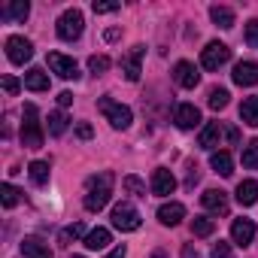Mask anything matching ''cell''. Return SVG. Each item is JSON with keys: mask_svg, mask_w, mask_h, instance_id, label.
Instances as JSON below:
<instances>
[{"mask_svg": "<svg viewBox=\"0 0 258 258\" xmlns=\"http://www.w3.org/2000/svg\"><path fill=\"white\" fill-rule=\"evenodd\" d=\"M64 131H67V115H64L61 109L49 112V134H52V137H61Z\"/></svg>", "mask_w": 258, "mask_h": 258, "instance_id": "obj_28", "label": "cell"}, {"mask_svg": "<svg viewBox=\"0 0 258 258\" xmlns=\"http://www.w3.org/2000/svg\"><path fill=\"white\" fill-rule=\"evenodd\" d=\"M82 28H85V19H82V13L79 10H64L61 13V19H58V37L64 40V43H73V40H79L82 37Z\"/></svg>", "mask_w": 258, "mask_h": 258, "instance_id": "obj_4", "label": "cell"}, {"mask_svg": "<svg viewBox=\"0 0 258 258\" xmlns=\"http://www.w3.org/2000/svg\"><path fill=\"white\" fill-rule=\"evenodd\" d=\"M28 13H31V4H28V0H13L10 7L0 10V16L10 19V22H25V19H28Z\"/></svg>", "mask_w": 258, "mask_h": 258, "instance_id": "obj_23", "label": "cell"}, {"mask_svg": "<svg viewBox=\"0 0 258 258\" xmlns=\"http://www.w3.org/2000/svg\"><path fill=\"white\" fill-rule=\"evenodd\" d=\"M198 179H201V173H198V167H191V170H188V185H195Z\"/></svg>", "mask_w": 258, "mask_h": 258, "instance_id": "obj_42", "label": "cell"}, {"mask_svg": "<svg viewBox=\"0 0 258 258\" xmlns=\"http://www.w3.org/2000/svg\"><path fill=\"white\" fill-rule=\"evenodd\" d=\"M210 19L219 25V28H234V10L231 7H210Z\"/></svg>", "mask_w": 258, "mask_h": 258, "instance_id": "obj_25", "label": "cell"}, {"mask_svg": "<svg viewBox=\"0 0 258 258\" xmlns=\"http://www.w3.org/2000/svg\"><path fill=\"white\" fill-rule=\"evenodd\" d=\"M0 85H4L7 94H19V88H22V82L16 76H4V79H0Z\"/></svg>", "mask_w": 258, "mask_h": 258, "instance_id": "obj_37", "label": "cell"}, {"mask_svg": "<svg viewBox=\"0 0 258 258\" xmlns=\"http://www.w3.org/2000/svg\"><path fill=\"white\" fill-rule=\"evenodd\" d=\"M109 246V228H94L85 234V249L97 252V249H106Z\"/></svg>", "mask_w": 258, "mask_h": 258, "instance_id": "obj_24", "label": "cell"}, {"mask_svg": "<svg viewBox=\"0 0 258 258\" xmlns=\"http://www.w3.org/2000/svg\"><path fill=\"white\" fill-rule=\"evenodd\" d=\"M28 173H31V182L34 185H46L49 182V164L46 161H31L28 164Z\"/></svg>", "mask_w": 258, "mask_h": 258, "instance_id": "obj_27", "label": "cell"}, {"mask_svg": "<svg viewBox=\"0 0 258 258\" xmlns=\"http://www.w3.org/2000/svg\"><path fill=\"white\" fill-rule=\"evenodd\" d=\"M124 255H127V249H124V246H115V249H112L106 258H124Z\"/></svg>", "mask_w": 258, "mask_h": 258, "instance_id": "obj_41", "label": "cell"}, {"mask_svg": "<svg viewBox=\"0 0 258 258\" xmlns=\"http://www.w3.org/2000/svg\"><path fill=\"white\" fill-rule=\"evenodd\" d=\"M73 258H85V255H73Z\"/></svg>", "mask_w": 258, "mask_h": 258, "instance_id": "obj_45", "label": "cell"}, {"mask_svg": "<svg viewBox=\"0 0 258 258\" xmlns=\"http://www.w3.org/2000/svg\"><path fill=\"white\" fill-rule=\"evenodd\" d=\"M246 43H249L252 49H258V19L246 22Z\"/></svg>", "mask_w": 258, "mask_h": 258, "instance_id": "obj_35", "label": "cell"}, {"mask_svg": "<svg viewBox=\"0 0 258 258\" xmlns=\"http://www.w3.org/2000/svg\"><path fill=\"white\" fill-rule=\"evenodd\" d=\"M182 258H198V252H195L191 246H185V249H182Z\"/></svg>", "mask_w": 258, "mask_h": 258, "instance_id": "obj_43", "label": "cell"}, {"mask_svg": "<svg viewBox=\"0 0 258 258\" xmlns=\"http://www.w3.org/2000/svg\"><path fill=\"white\" fill-rule=\"evenodd\" d=\"M231 79L240 85V88H249V85H258V64L255 61H240L231 73Z\"/></svg>", "mask_w": 258, "mask_h": 258, "instance_id": "obj_15", "label": "cell"}, {"mask_svg": "<svg viewBox=\"0 0 258 258\" xmlns=\"http://www.w3.org/2000/svg\"><path fill=\"white\" fill-rule=\"evenodd\" d=\"M97 109L106 115V121L115 127V131H124V127L134 121V112H131V106L115 103L112 97H100V100H97Z\"/></svg>", "mask_w": 258, "mask_h": 258, "instance_id": "obj_3", "label": "cell"}, {"mask_svg": "<svg viewBox=\"0 0 258 258\" xmlns=\"http://www.w3.org/2000/svg\"><path fill=\"white\" fill-rule=\"evenodd\" d=\"M240 121L249 127H258V94H252L240 103Z\"/></svg>", "mask_w": 258, "mask_h": 258, "instance_id": "obj_22", "label": "cell"}, {"mask_svg": "<svg viewBox=\"0 0 258 258\" xmlns=\"http://www.w3.org/2000/svg\"><path fill=\"white\" fill-rule=\"evenodd\" d=\"M149 188H152V195H158V198H167V195H173V191H176V176H173L167 167H158V170L152 173V182H149Z\"/></svg>", "mask_w": 258, "mask_h": 258, "instance_id": "obj_11", "label": "cell"}, {"mask_svg": "<svg viewBox=\"0 0 258 258\" xmlns=\"http://www.w3.org/2000/svg\"><path fill=\"white\" fill-rule=\"evenodd\" d=\"M210 258H231V243H225V240H219V243L213 246V252H210Z\"/></svg>", "mask_w": 258, "mask_h": 258, "instance_id": "obj_36", "label": "cell"}, {"mask_svg": "<svg viewBox=\"0 0 258 258\" xmlns=\"http://www.w3.org/2000/svg\"><path fill=\"white\" fill-rule=\"evenodd\" d=\"M88 70H91L94 76L106 73V70H109V58H106V55H91V58H88Z\"/></svg>", "mask_w": 258, "mask_h": 258, "instance_id": "obj_33", "label": "cell"}, {"mask_svg": "<svg viewBox=\"0 0 258 258\" xmlns=\"http://www.w3.org/2000/svg\"><path fill=\"white\" fill-rule=\"evenodd\" d=\"M216 231V219H210V216H195L191 219V234L195 237H210Z\"/></svg>", "mask_w": 258, "mask_h": 258, "instance_id": "obj_26", "label": "cell"}, {"mask_svg": "<svg viewBox=\"0 0 258 258\" xmlns=\"http://www.w3.org/2000/svg\"><path fill=\"white\" fill-rule=\"evenodd\" d=\"M106 40H109V43H112V40H118V31H115V28H109V31H106Z\"/></svg>", "mask_w": 258, "mask_h": 258, "instance_id": "obj_44", "label": "cell"}, {"mask_svg": "<svg viewBox=\"0 0 258 258\" xmlns=\"http://www.w3.org/2000/svg\"><path fill=\"white\" fill-rule=\"evenodd\" d=\"M201 204H204V210L213 213V216H228V195H225L222 188H207V191L201 195Z\"/></svg>", "mask_w": 258, "mask_h": 258, "instance_id": "obj_12", "label": "cell"}, {"mask_svg": "<svg viewBox=\"0 0 258 258\" xmlns=\"http://www.w3.org/2000/svg\"><path fill=\"white\" fill-rule=\"evenodd\" d=\"M243 167L246 170H258V140H249L243 146Z\"/></svg>", "mask_w": 258, "mask_h": 258, "instance_id": "obj_29", "label": "cell"}, {"mask_svg": "<svg viewBox=\"0 0 258 258\" xmlns=\"http://www.w3.org/2000/svg\"><path fill=\"white\" fill-rule=\"evenodd\" d=\"M109 219H112V228H118V231H137L140 222H143L140 213H137V207H134V204H127V201L115 204L112 213H109Z\"/></svg>", "mask_w": 258, "mask_h": 258, "instance_id": "obj_5", "label": "cell"}, {"mask_svg": "<svg viewBox=\"0 0 258 258\" xmlns=\"http://www.w3.org/2000/svg\"><path fill=\"white\" fill-rule=\"evenodd\" d=\"M0 198H4V207H7V210H13V207L19 204V191H16V185L4 182V185H0Z\"/></svg>", "mask_w": 258, "mask_h": 258, "instance_id": "obj_32", "label": "cell"}, {"mask_svg": "<svg viewBox=\"0 0 258 258\" xmlns=\"http://www.w3.org/2000/svg\"><path fill=\"white\" fill-rule=\"evenodd\" d=\"M228 61H231V49H228L225 43H219V40L207 43V49L201 52V64H204L207 70H219V67L228 64Z\"/></svg>", "mask_w": 258, "mask_h": 258, "instance_id": "obj_6", "label": "cell"}, {"mask_svg": "<svg viewBox=\"0 0 258 258\" xmlns=\"http://www.w3.org/2000/svg\"><path fill=\"white\" fill-rule=\"evenodd\" d=\"M228 88H213L210 91V97H207V103H210V109H225L228 106Z\"/></svg>", "mask_w": 258, "mask_h": 258, "instance_id": "obj_31", "label": "cell"}, {"mask_svg": "<svg viewBox=\"0 0 258 258\" xmlns=\"http://www.w3.org/2000/svg\"><path fill=\"white\" fill-rule=\"evenodd\" d=\"M234 198H237L240 207H252V204L258 201V182H255V179H243V182L237 185V195H234Z\"/></svg>", "mask_w": 258, "mask_h": 258, "instance_id": "obj_19", "label": "cell"}, {"mask_svg": "<svg viewBox=\"0 0 258 258\" xmlns=\"http://www.w3.org/2000/svg\"><path fill=\"white\" fill-rule=\"evenodd\" d=\"M173 121H176V127H182V131H191V127L201 124V109L195 103H179L176 112H173Z\"/></svg>", "mask_w": 258, "mask_h": 258, "instance_id": "obj_13", "label": "cell"}, {"mask_svg": "<svg viewBox=\"0 0 258 258\" xmlns=\"http://www.w3.org/2000/svg\"><path fill=\"white\" fill-rule=\"evenodd\" d=\"M231 240L237 246H249L255 240V222L252 219H234L231 222Z\"/></svg>", "mask_w": 258, "mask_h": 258, "instance_id": "obj_14", "label": "cell"}, {"mask_svg": "<svg viewBox=\"0 0 258 258\" xmlns=\"http://www.w3.org/2000/svg\"><path fill=\"white\" fill-rule=\"evenodd\" d=\"M143 55H146V46H134L127 55H121V73H124V79L127 82H137L140 79V61H143Z\"/></svg>", "mask_w": 258, "mask_h": 258, "instance_id": "obj_9", "label": "cell"}, {"mask_svg": "<svg viewBox=\"0 0 258 258\" xmlns=\"http://www.w3.org/2000/svg\"><path fill=\"white\" fill-rule=\"evenodd\" d=\"M82 234H85V225H82V222H73V225H67V228L61 231V237H58V240H61L64 246H70V243H73V240H79Z\"/></svg>", "mask_w": 258, "mask_h": 258, "instance_id": "obj_30", "label": "cell"}, {"mask_svg": "<svg viewBox=\"0 0 258 258\" xmlns=\"http://www.w3.org/2000/svg\"><path fill=\"white\" fill-rule=\"evenodd\" d=\"M70 103H73V94L70 91H61L58 94V106H70Z\"/></svg>", "mask_w": 258, "mask_h": 258, "instance_id": "obj_40", "label": "cell"}, {"mask_svg": "<svg viewBox=\"0 0 258 258\" xmlns=\"http://www.w3.org/2000/svg\"><path fill=\"white\" fill-rule=\"evenodd\" d=\"M210 167H213L219 176H231V173H234V158H231L225 149H219V152L210 155Z\"/></svg>", "mask_w": 258, "mask_h": 258, "instance_id": "obj_21", "label": "cell"}, {"mask_svg": "<svg viewBox=\"0 0 258 258\" xmlns=\"http://www.w3.org/2000/svg\"><path fill=\"white\" fill-rule=\"evenodd\" d=\"M115 10H118V4H94L97 16H106V13H115Z\"/></svg>", "mask_w": 258, "mask_h": 258, "instance_id": "obj_38", "label": "cell"}, {"mask_svg": "<svg viewBox=\"0 0 258 258\" xmlns=\"http://www.w3.org/2000/svg\"><path fill=\"white\" fill-rule=\"evenodd\" d=\"M22 143L28 149H40L43 146V124H40V112L34 103H25V112H22Z\"/></svg>", "mask_w": 258, "mask_h": 258, "instance_id": "obj_2", "label": "cell"}, {"mask_svg": "<svg viewBox=\"0 0 258 258\" xmlns=\"http://www.w3.org/2000/svg\"><path fill=\"white\" fill-rule=\"evenodd\" d=\"M22 255L25 258H52V249L40 237H25L22 240Z\"/></svg>", "mask_w": 258, "mask_h": 258, "instance_id": "obj_18", "label": "cell"}, {"mask_svg": "<svg viewBox=\"0 0 258 258\" xmlns=\"http://www.w3.org/2000/svg\"><path fill=\"white\" fill-rule=\"evenodd\" d=\"M124 191H131V195H137V198H146V185L137 179V176H124Z\"/></svg>", "mask_w": 258, "mask_h": 258, "instance_id": "obj_34", "label": "cell"}, {"mask_svg": "<svg viewBox=\"0 0 258 258\" xmlns=\"http://www.w3.org/2000/svg\"><path fill=\"white\" fill-rule=\"evenodd\" d=\"M91 134H94V131H91V124H85V121L76 127V137H79V140H91Z\"/></svg>", "mask_w": 258, "mask_h": 258, "instance_id": "obj_39", "label": "cell"}, {"mask_svg": "<svg viewBox=\"0 0 258 258\" xmlns=\"http://www.w3.org/2000/svg\"><path fill=\"white\" fill-rule=\"evenodd\" d=\"M46 64H49L52 73L61 76V79H79V67H76V61L67 58V55H61V52H49Z\"/></svg>", "mask_w": 258, "mask_h": 258, "instance_id": "obj_7", "label": "cell"}, {"mask_svg": "<svg viewBox=\"0 0 258 258\" xmlns=\"http://www.w3.org/2000/svg\"><path fill=\"white\" fill-rule=\"evenodd\" d=\"M7 58H10L13 64H28V61L34 58L31 40H25V37H10V40H7Z\"/></svg>", "mask_w": 258, "mask_h": 258, "instance_id": "obj_8", "label": "cell"}, {"mask_svg": "<svg viewBox=\"0 0 258 258\" xmlns=\"http://www.w3.org/2000/svg\"><path fill=\"white\" fill-rule=\"evenodd\" d=\"M222 137H228V127L222 121H210L201 131V149H216L222 146Z\"/></svg>", "mask_w": 258, "mask_h": 258, "instance_id": "obj_16", "label": "cell"}, {"mask_svg": "<svg viewBox=\"0 0 258 258\" xmlns=\"http://www.w3.org/2000/svg\"><path fill=\"white\" fill-rule=\"evenodd\" d=\"M112 182H115V176H112L109 170H103L100 176H91V179H88V188H85V198H82V204H85L88 213H100V210L109 204V198H112Z\"/></svg>", "mask_w": 258, "mask_h": 258, "instance_id": "obj_1", "label": "cell"}, {"mask_svg": "<svg viewBox=\"0 0 258 258\" xmlns=\"http://www.w3.org/2000/svg\"><path fill=\"white\" fill-rule=\"evenodd\" d=\"M173 82H176L179 88H198L201 73H198V67H195L191 61H176V64H173Z\"/></svg>", "mask_w": 258, "mask_h": 258, "instance_id": "obj_10", "label": "cell"}, {"mask_svg": "<svg viewBox=\"0 0 258 258\" xmlns=\"http://www.w3.org/2000/svg\"><path fill=\"white\" fill-rule=\"evenodd\" d=\"M25 88L28 91H49V73H43L40 67H31L25 73Z\"/></svg>", "mask_w": 258, "mask_h": 258, "instance_id": "obj_20", "label": "cell"}, {"mask_svg": "<svg viewBox=\"0 0 258 258\" xmlns=\"http://www.w3.org/2000/svg\"><path fill=\"white\" fill-rule=\"evenodd\" d=\"M182 219H185V207H182L179 201H170V204H161V207H158V222H161V225L176 228Z\"/></svg>", "mask_w": 258, "mask_h": 258, "instance_id": "obj_17", "label": "cell"}]
</instances>
